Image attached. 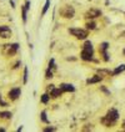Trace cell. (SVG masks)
Masks as SVG:
<instances>
[{"label":"cell","instance_id":"obj_1","mask_svg":"<svg viewBox=\"0 0 125 132\" xmlns=\"http://www.w3.org/2000/svg\"><path fill=\"white\" fill-rule=\"evenodd\" d=\"M94 55V49H93V44L90 41H85V44L83 46V51H81V59L89 61L93 59Z\"/></svg>","mask_w":125,"mask_h":132},{"label":"cell","instance_id":"obj_2","mask_svg":"<svg viewBox=\"0 0 125 132\" xmlns=\"http://www.w3.org/2000/svg\"><path fill=\"white\" fill-rule=\"evenodd\" d=\"M69 32L75 36L76 39H80V40H84L86 39L88 36V31L86 30H83V29H69Z\"/></svg>","mask_w":125,"mask_h":132},{"label":"cell","instance_id":"obj_3","mask_svg":"<svg viewBox=\"0 0 125 132\" xmlns=\"http://www.w3.org/2000/svg\"><path fill=\"white\" fill-rule=\"evenodd\" d=\"M11 35V30L9 26H0V37L3 39H8Z\"/></svg>","mask_w":125,"mask_h":132},{"label":"cell","instance_id":"obj_4","mask_svg":"<svg viewBox=\"0 0 125 132\" xmlns=\"http://www.w3.org/2000/svg\"><path fill=\"white\" fill-rule=\"evenodd\" d=\"M21 94V90L19 87H15V88H11L10 91H9V98H11V100H16L19 96Z\"/></svg>","mask_w":125,"mask_h":132},{"label":"cell","instance_id":"obj_5","mask_svg":"<svg viewBox=\"0 0 125 132\" xmlns=\"http://www.w3.org/2000/svg\"><path fill=\"white\" fill-rule=\"evenodd\" d=\"M101 15V11L99 9H90L88 13H86V18H90V19H95L98 16Z\"/></svg>","mask_w":125,"mask_h":132},{"label":"cell","instance_id":"obj_6","mask_svg":"<svg viewBox=\"0 0 125 132\" xmlns=\"http://www.w3.org/2000/svg\"><path fill=\"white\" fill-rule=\"evenodd\" d=\"M60 13H61L63 16H65V18H73L74 16V9L71 6H65L64 10H61Z\"/></svg>","mask_w":125,"mask_h":132},{"label":"cell","instance_id":"obj_7","mask_svg":"<svg viewBox=\"0 0 125 132\" xmlns=\"http://www.w3.org/2000/svg\"><path fill=\"white\" fill-rule=\"evenodd\" d=\"M106 116L110 118L111 121L116 122V121H118V118H119V112L115 110V109H111V110L108 112V115H106Z\"/></svg>","mask_w":125,"mask_h":132},{"label":"cell","instance_id":"obj_8","mask_svg":"<svg viewBox=\"0 0 125 132\" xmlns=\"http://www.w3.org/2000/svg\"><path fill=\"white\" fill-rule=\"evenodd\" d=\"M108 46H109V44H108V43H103V44L100 45V52L103 54L104 60H105V61H108V60H109V57H108V54H106V49H108Z\"/></svg>","mask_w":125,"mask_h":132},{"label":"cell","instance_id":"obj_9","mask_svg":"<svg viewBox=\"0 0 125 132\" xmlns=\"http://www.w3.org/2000/svg\"><path fill=\"white\" fill-rule=\"evenodd\" d=\"M60 88H61L63 91H68V92H74V91H75V87H74L73 85H69V84L60 85Z\"/></svg>","mask_w":125,"mask_h":132},{"label":"cell","instance_id":"obj_10","mask_svg":"<svg viewBox=\"0 0 125 132\" xmlns=\"http://www.w3.org/2000/svg\"><path fill=\"white\" fill-rule=\"evenodd\" d=\"M101 123H103V125H105L106 127H111V126L115 125V122H114V121H111L108 116H105V117L101 118Z\"/></svg>","mask_w":125,"mask_h":132},{"label":"cell","instance_id":"obj_11","mask_svg":"<svg viewBox=\"0 0 125 132\" xmlns=\"http://www.w3.org/2000/svg\"><path fill=\"white\" fill-rule=\"evenodd\" d=\"M101 80H103V77L99 76V75H96V76L91 77V79H88V80H86V84H96V82H100Z\"/></svg>","mask_w":125,"mask_h":132},{"label":"cell","instance_id":"obj_12","mask_svg":"<svg viewBox=\"0 0 125 132\" xmlns=\"http://www.w3.org/2000/svg\"><path fill=\"white\" fill-rule=\"evenodd\" d=\"M61 92H63V90L61 88H52L50 90V94H52L53 97H59L60 95H61Z\"/></svg>","mask_w":125,"mask_h":132},{"label":"cell","instance_id":"obj_13","mask_svg":"<svg viewBox=\"0 0 125 132\" xmlns=\"http://www.w3.org/2000/svg\"><path fill=\"white\" fill-rule=\"evenodd\" d=\"M125 70V65H120L119 67H116L114 71H113V75H119L120 72H123Z\"/></svg>","mask_w":125,"mask_h":132},{"label":"cell","instance_id":"obj_14","mask_svg":"<svg viewBox=\"0 0 125 132\" xmlns=\"http://www.w3.org/2000/svg\"><path fill=\"white\" fill-rule=\"evenodd\" d=\"M0 117L1 118H10L11 117V112H9V111H1V112H0Z\"/></svg>","mask_w":125,"mask_h":132},{"label":"cell","instance_id":"obj_15","mask_svg":"<svg viewBox=\"0 0 125 132\" xmlns=\"http://www.w3.org/2000/svg\"><path fill=\"white\" fill-rule=\"evenodd\" d=\"M49 5H50V0H46L44 7H43V11H41V14H43V15L46 14V11H48V9H49Z\"/></svg>","mask_w":125,"mask_h":132},{"label":"cell","instance_id":"obj_16","mask_svg":"<svg viewBox=\"0 0 125 132\" xmlns=\"http://www.w3.org/2000/svg\"><path fill=\"white\" fill-rule=\"evenodd\" d=\"M49 98H50V96L48 95V94H44V95L41 96V102H43V103H48Z\"/></svg>","mask_w":125,"mask_h":132},{"label":"cell","instance_id":"obj_17","mask_svg":"<svg viewBox=\"0 0 125 132\" xmlns=\"http://www.w3.org/2000/svg\"><path fill=\"white\" fill-rule=\"evenodd\" d=\"M86 28H88L89 30H94L96 28V24H95V22H93V21L88 22V24H86Z\"/></svg>","mask_w":125,"mask_h":132},{"label":"cell","instance_id":"obj_18","mask_svg":"<svg viewBox=\"0 0 125 132\" xmlns=\"http://www.w3.org/2000/svg\"><path fill=\"white\" fill-rule=\"evenodd\" d=\"M26 10H28L26 6L23 7V20H24V21H26Z\"/></svg>","mask_w":125,"mask_h":132},{"label":"cell","instance_id":"obj_19","mask_svg":"<svg viewBox=\"0 0 125 132\" xmlns=\"http://www.w3.org/2000/svg\"><path fill=\"white\" fill-rule=\"evenodd\" d=\"M99 73H100V76H103V75H111V71H108V70H100L99 71Z\"/></svg>","mask_w":125,"mask_h":132},{"label":"cell","instance_id":"obj_20","mask_svg":"<svg viewBox=\"0 0 125 132\" xmlns=\"http://www.w3.org/2000/svg\"><path fill=\"white\" fill-rule=\"evenodd\" d=\"M41 120H43L44 122H48V118H46V112H45V111H43V112H41Z\"/></svg>","mask_w":125,"mask_h":132},{"label":"cell","instance_id":"obj_21","mask_svg":"<svg viewBox=\"0 0 125 132\" xmlns=\"http://www.w3.org/2000/svg\"><path fill=\"white\" fill-rule=\"evenodd\" d=\"M28 81V69L25 67V70H24V82H26Z\"/></svg>","mask_w":125,"mask_h":132},{"label":"cell","instance_id":"obj_22","mask_svg":"<svg viewBox=\"0 0 125 132\" xmlns=\"http://www.w3.org/2000/svg\"><path fill=\"white\" fill-rule=\"evenodd\" d=\"M53 67H54V59H52L49 62V69H53Z\"/></svg>","mask_w":125,"mask_h":132},{"label":"cell","instance_id":"obj_23","mask_svg":"<svg viewBox=\"0 0 125 132\" xmlns=\"http://www.w3.org/2000/svg\"><path fill=\"white\" fill-rule=\"evenodd\" d=\"M44 131H55V128H54V127H48V128H44Z\"/></svg>","mask_w":125,"mask_h":132},{"label":"cell","instance_id":"obj_24","mask_svg":"<svg viewBox=\"0 0 125 132\" xmlns=\"http://www.w3.org/2000/svg\"><path fill=\"white\" fill-rule=\"evenodd\" d=\"M101 90H103L104 92H106V94H109V91H108V90H106V88H105V87H101Z\"/></svg>","mask_w":125,"mask_h":132},{"label":"cell","instance_id":"obj_25","mask_svg":"<svg viewBox=\"0 0 125 132\" xmlns=\"http://www.w3.org/2000/svg\"><path fill=\"white\" fill-rule=\"evenodd\" d=\"M123 128H124V130H125V121H124V122H123Z\"/></svg>","mask_w":125,"mask_h":132},{"label":"cell","instance_id":"obj_26","mask_svg":"<svg viewBox=\"0 0 125 132\" xmlns=\"http://www.w3.org/2000/svg\"><path fill=\"white\" fill-rule=\"evenodd\" d=\"M124 54H125V50H124Z\"/></svg>","mask_w":125,"mask_h":132}]
</instances>
